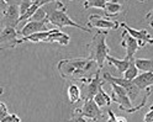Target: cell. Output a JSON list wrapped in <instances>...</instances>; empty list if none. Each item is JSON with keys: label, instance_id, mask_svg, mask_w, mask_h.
I'll return each instance as SVG.
<instances>
[{"label": "cell", "instance_id": "12", "mask_svg": "<svg viewBox=\"0 0 153 122\" xmlns=\"http://www.w3.org/2000/svg\"><path fill=\"white\" fill-rule=\"evenodd\" d=\"M19 38L17 32L13 27H4L0 33V48L3 47H16V41Z\"/></svg>", "mask_w": 153, "mask_h": 122}, {"label": "cell", "instance_id": "18", "mask_svg": "<svg viewBox=\"0 0 153 122\" xmlns=\"http://www.w3.org/2000/svg\"><path fill=\"white\" fill-rule=\"evenodd\" d=\"M105 61H108L111 65H112V67L115 68V69H116L120 74L122 73L123 74V72H125L126 69H127V67H128V64H130V62L131 61H127V59H125V58H123V59H117V58H114V57H111V55H108V57H106V59H105Z\"/></svg>", "mask_w": 153, "mask_h": 122}, {"label": "cell", "instance_id": "16", "mask_svg": "<svg viewBox=\"0 0 153 122\" xmlns=\"http://www.w3.org/2000/svg\"><path fill=\"white\" fill-rule=\"evenodd\" d=\"M67 95H68V100L72 105H75L82 100V89L76 85V84H69L67 88Z\"/></svg>", "mask_w": 153, "mask_h": 122}, {"label": "cell", "instance_id": "30", "mask_svg": "<svg viewBox=\"0 0 153 122\" xmlns=\"http://www.w3.org/2000/svg\"><path fill=\"white\" fill-rule=\"evenodd\" d=\"M3 92H4V89H3L1 87H0V95H1V94H3Z\"/></svg>", "mask_w": 153, "mask_h": 122}, {"label": "cell", "instance_id": "6", "mask_svg": "<svg viewBox=\"0 0 153 122\" xmlns=\"http://www.w3.org/2000/svg\"><path fill=\"white\" fill-rule=\"evenodd\" d=\"M84 84V94H82L83 100H93V98L97 95V92L99 91L100 88H102V81L100 79V72H97L94 74V77L87 79L83 81Z\"/></svg>", "mask_w": 153, "mask_h": 122}, {"label": "cell", "instance_id": "20", "mask_svg": "<svg viewBox=\"0 0 153 122\" xmlns=\"http://www.w3.org/2000/svg\"><path fill=\"white\" fill-rule=\"evenodd\" d=\"M137 75H138V70H137V68L135 67V64H133V61H131L130 64H128V67H127V69L123 72V77H122V78L126 79V80L132 81Z\"/></svg>", "mask_w": 153, "mask_h": 122}, {"label": "cell", "instance_id": "5", "mask_svg": "<svg viewBox=\"0 0 153 122\" xmlns=\"http://www.w3.org/2000/svg\"><path fill=\"white\" fill-rule=\"evenodd\" d=\"M73 114H78L87 120L97 121L102 117V111L93 100H84V105L80 109H75Z\"/></svg>", "mask_w": 153, "mask_h": 122}, {"label": "cell", "instance_id": "1", "mask_svg": "<svg viewBox=\"0 0 153 122\" xmlns=\"http://www.w3.org/2000/svg\"><path fill=\"white\" fill-rule=\"evenodd\" d=\"M61 77L64 79L80 80L82 83L89 79V74L94 69H98L97 63L88 58H74V59H62L57 64Z\"/></svg>", "mask_w": 153, "mask_h": 122}, {"label": "cell", "instance_id": "24", "mask_svg": "<svg viewBox=\"0 0 153 122\" xmlns=\"http://www.w3.org/2000/svg\"><path fill=\"white\" fill-rule=\"evenodd\" d=\"M33 1H30V0H27V1H21L20 4H19V11H20V16H22L28 9H30L32 6Z\"/></svg>", "mask_w": 153, "mask_h": 122}, {"label": "cell", "instance_id": "26", "mask_svg": "<svg viewBox=\"0 0 153 122\" xmlns=\"http://www.w3.org/2000/svg\"><path fill=\"white\" fill-rule=\"evenodd\" d=\"M67 122H89L85 117H83V116H80V115H78V114H73V116H72V118H69Z\"/></svg>", "mask_w": 153, "mask_h": 122}, {"label": "cell", "instance_id": "14", "mask_svg": "<svg viewBox=\"0 0 153 122\" xmlns=\"http://www.w3.org/2000/svg\"><path fill=\"white\" fill-rule=\"evenodd\" d=\"M71 41V37L69 35H67L62 31H59L58 29H54V31L48 36V38H47V43H58L61 46H68Z\"/></svg>", "mask_w": 153, "mask_h": 122}, {"label": "cell", "instance_id": "31", "mask_svg": "<svg viewBox=\"0 0 153 122\" xmlns=\"http://www.w3.org/2000/svg\"><path fill=\"white\" fill-rule=\"evenodd\" d=\"M3 29H4V27H3L1 25H0V33H1V31H3Z\"/></svg>", "mask_w": 153, "mask_h": 122}, {"label": "cell", "instance_id": "2", "mask_svg": "<svg viewBox=\"0 0 153 122\" xmlns=\"http://www.w3.org/2000/svg\"><path fill=\"white\" fill-rule=\"evenodd\" d=\"M42 9L46 13V22L51 25L53 29H62V27H75L82 31L91 33V30L85 26H82L76 24L74 20L68 16L67 14V7L62 1H50L42 6Z\"/></svg>", "mask_w": 153, "mask_h": 122}, {"label": "cell", "instance_id": "15", "mask_svg": "<svg viewBox=\"0 0 153 122\" xmlns=\"http://www.w3.org/2000/svg\"><path fill=\"white\" fill-rule=\"evenodd\" d=\"M93 101L95 102V104L98 105V107L102 109V107H108L111 105V98L109 94L105 91L102 88L99 89V91L97 92V95H95L93 98Z\"/></svg>", "mask_w": 153, "mask_h": 122}, {"label": "cell", "instance_id": "3", "mask_svg": "<svg viewBox=\"0 0 153 122\" xmlns=\"http://www.w3.org/2000/svg\"><path fill=\"white\" fill-rule=\"evenodd\" d=\"M106 36L108 31H99L93 36L91 42L88 44V59L97 63L99 70H101V68L104 67L105 59L110 53V50L106 44Z\"/></svg>", "mask_w": 153, "mask_h": 122}, {"label": "cell", "instance_id": "4", "mask_svg": "<svg viewBox=\"0 0 153 122\" xmlns=\"http://www.w3.org/2000/svg\"><path fill=\"white\" fill-rule=\"evenodd\" d=\"M104 80L105 81H108L110 84H115V85H117L120 88H122L123 90H125L127 92V95H128V99L131 102H133L140 95V90L133 85V83L130 81V80H126V79H123V78H120V77H114L111 75L110 73H104V75H102Z\"/></svg>", "mask_w": 153, "mask_h": 122}, {"label": "cell", "instance_id": "23", "mask_svg": "<svg viewBox=\"0 0 153 122\" xmlns=\"http://www.w3.org/2000/svg\"><path fill=\"white\" fill-rule=\"evenodd\" d=\"M108 122H127V118L125 116H116L111 110H108Z\"/></svg>", "mask_w": 153, "mask_h": 122}, {"label": "cell", "instance_id": "19", "mask_svg": "<svg viewBox=\"0 0 153 122\" xmlns=\"http://www.w3.org/2000/svg\"><path fill=\"white\" fill-rule=\"evenodd\" d=\"M133 64L137 68L138 72L141 73H147V72H152L153 69V62L152 58L151 59H146V58H137L133 59Z\"/></svg>", "mask_w": 153, "mask_h": 122}, {"label": "cell", "instance_id": "21", "mask_svg": "<svg viewBox=\"0 0 153 122\" xmlns=\"http://www.w3.org/2000/svg\"><path fill=\"white\" fill-rule=\"evenodd\" d=\"M106 1L108 0H85L83 1V6L84 9L87 10V9H90V7H95V9H102L105 5H106Z\"/></svg>", "mask_w": 153, "mask_h": 122}, {"label": "cell", "instance_id": "22", "mask_svg": "<svg viewBox=\"0 0 153 122\" xmlns=\"http://www.w3.org/2000/svg\"><path fill=\"white\" fill-rule=\"evenodd\" d=\"M28 21H35V22H43V21H46V13H45V10L42 7H38Z\"/></svg>", "mask_w": 153, "mask_h": 122}, {"label": "cell", "instance_id": "7", "mask_svg": "<svg viewBox=\"0 0 153 122\" xmlns=\"http://www.w3.org/2000/svg\"><path fill=\"white\" fill-rule=\"evenodd\" d=\"M120 26H122L125 31L132 37V38H135L137 41V44H138V50L140 48H143V47H146L147 44H152L153 43V40L152 37L149 36L148 31L147 30H136V29H132L130 27L126 22H121Z\"/></svg>", "mask_w": 153, "mask_h": 122}, {"label": "cell", "instance_id": "10", "mask_svg": "<svg viewBox=\"0 0 153 122\" xmlns=\"http://www.w3.org/2000/svg\"><path fill=\"white\" fill-rule=\"evenodd\" d=\"M19 18H20V11H19V4L9 3V6L3 14V25L5 27H13L16 30Z\"/></svg>", "mask_w": 153, "mask_h": 122}, {"label": "cell", "instance_id": "9", "mask_svg": "<svg viewBox=\"0 0 153 122\" xmlns=\"http://www.w3.org/2000/svg\"><path fill=\"white\" fill-rule=\"evenodd\" d=\"M88 26L97 27V29L101 31H109V30H117L120 27V22L112 21L106 17H101L100 15H90Z\"/></svg>", "mask_w": 153, "mask_h": 122}, {"label": "cell", "instance_id": "13", "mask_svg": "<svg viewBox=\"0 0 153 122\" xmlns=\"http://www.w3.org/2000/svg\"><path fill=\"white\" fill-rule=\"evenodd\" d=\"M133 85H135L138 90H145L152 88L153 84V72H147V73H141L132 80Z\"/></svg>", "mask_w": 153, "mask_h": 122}, {"label": "cell", "instance_id": "29", "mask_svg": "<svg viewBox=\"0 0 153 122\" xmlns=\"http://www.w3.org/2000/svg\"><path fill=\"white\" fill-rule=\"evenodd\" d=\"M7 6H9V1H5V0H0V15H3L5 13Z\"/></svg>", "mask_w": 153, "mask_h": 122}, {"label": "cell", "instance_id": "17", "mask_svg": "<svg viewBox=\"0 0 153 122\" xmlns=\"http://www.w3.org/2000/svg\"><path fill=\"white\" fill-rule=\"evenodd\" d=\"M123 10V6L122 4L117 3V1H106V5L104 7V13H105V16L108 17H111V16H117L122 13Z\"/></svg>", "mask_w": 153, "mask_h": 122}, {"label": "cell", "instance_id": "28", "mask_svg": "<svg viewBox=\"0 0 153 122\" xmlns=\"http://www.w3.org/2000/svg\"><path fill=\"white\" fill-rule=\"evenodd\" d=\"M143 122H153V106L151 105L149 110L147 111V114L143 117Z\"/></svg>", "mask_w": 153, "mask_h": 122}, {"label": "cell", "instance_id": "27", "mask_svg": "<svg viewBox=\"0 0 153 122\" xmlns=\"http://www.w3.org/2000/svg\"><path fill=\"white\" fill-rule=\"evenodd\" d=\"M7 114H9V112H7V107H6V105L4 104V102L0 101V122L3 121V118H4Z\"/></svg>", "mask_w": 153, "mask_h": 122}, {"label": "cell", "instance_id": "8", "mask_svg": "<svg viewBox=\"0 0 153 122\" xmlns=\"http://www.w3.org/2000/svg\"><path fill=\"white\" fill-rule=\"evenodd\" d=\"M52 29L53 27L51 25H48L46 21H43V22L28 21L22 26V29L17 32V36H19V38H21V37H27V36H31V35H35V33L50 31Z\"/></svg>", "mask_w": 153, "mask_h": 122}, {"label": "cell", "instance_id": "11", "mask_svg": "<svg viewBox=\"0 0 153 122\" xmlns=\"http://www.w3.org/2000/svg\"><path fill=\"white\" fill-rule=\"evenodd\" d=\"M121 36H122L121 37V46L126 50V57H125V59L133 61V55H135V53L138 51L137 41L135 38H132V37L126 31H123Z\"/></svg>", "mask_w": 153, "mask_h": 122}, {"label": "cell", "instance_id": "25", "mask_svg": "<svg viewBox=\"0 0 153 122\" xmlns=\"http://www.w3.org/2000/svg\"><path fill=\"white\" fill-rule=\"evenodd\" d=\"M1 122H21V118L17 114H7Z\"/></svg>", "mask_w": 153, "mask_h": 122}]
</instances>
